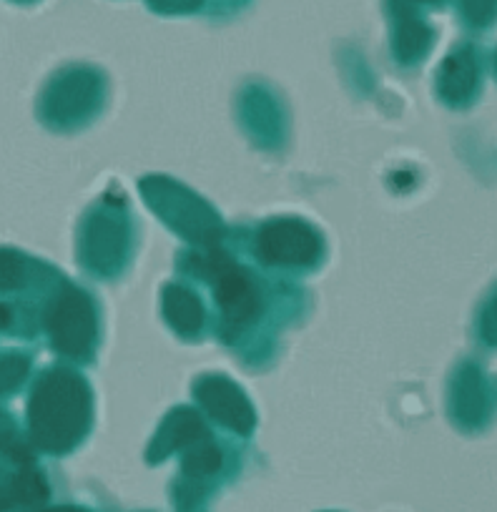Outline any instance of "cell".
<instances>
[{
  "mask_svg": "<svg viewBox=\"0 0 497 512\" xmlns=\"http://www.w3.org/2000/svg\"><path fill=\"white\" fill-rule=\"evenodd\" d=\"M91 415V395L78 374L56 372L33 392V435L46 450H68L83 437Z\"/></svg>",
  "mask_w": 497,
  "mask_h": 512,
  "instance_id": "6da1fadb",
  "label": "cell"
},
{
  "mask_svg": "<svg viewBox=\"0 0 497 512\" xmlns=\"http://www.w3.org/2000/svg\"><path fill=\"white\" fill-rule=\"evenodd\" d=\"M324 244L319 231L299 219H272L259 231V254L279 267H312L319 262Z\"/></svg>",
  "mask_w": 497,
  "mask_h": 512,
  "instance_id": "7a4b0ae2",
  "label": "cell"
},
{
  "mask_svg": "<svg viewBox=\"0 0 497 512\" xmlns=\"http://www.w3.org/2000/svg\"><path fill=\"white\" fill-rule=\"evenodd\" d=\"M53 342L58 349L73 357H86L91 354L96 342V312L88 294L71 289L63 294L56 304V312L51 317Z\"/></svg>",
  "mask_w": 497,
  "mask_h": 512,
  "instance_id": "3957f363",
  "label": "cell"
},
{
  "mask_svg": "<svg viewBox=\"0 0 497 512\" xmlns=\"http://www.w3.org/2000/svg\"><path fill=\"white\" fill-rule=\"evenodd\" d=\"M194 392L199 397L201 405L206 407L214 420H219L221 425L231 427V430L241 432V435H249L254 427V412L252 405L246 402L244 392L231 384L224 377H204L194 384Z\"/></svg>",
  "mask_w": 497,
  "mask_h": 512,
  "instance_id": "277c9868",
  "label": "cell"
},
{
  "mask_svg": "<svg viewBox=\"0 0 497 512\" xmlns=\"http://www.w3.org/2000/svg\"><path fill=\"white\" fill-rule=\"evenodd\" d=\"M91 251L83 259H91V267L103 272V262H106L108 254V272L116 269V259H121L123 249H126V241H129V229H126V221L121 219L118 211H106V214H98L96 221L91 226Z\"/></svg>",
  "mask_w": 497,
  "mask_h": 512,
  "instance_id": "5b68a950",
  "label": "cell"
},
{
  "mask_svg": "<svg viewBox=\"0 0 497 512\" xmlns=\"http://www.w3.org/2000/svg\"><path fill=\"white\" fill-rule=\"evenodd\" d=\"M164 314L171 327L184 334V337L199 334L201 322H204V309H201L199 299L186 292V289L174 287V284L164 289Z\"/></svg>",
  "mask_w": 497,
  "mask_h": 512,
  "instance_id": "8992f818",
  "label": "cell"
},
{
  "mask_svg": "<svg viewBox=\"0 0 497 512\" xmlns=\"http://www.w3.org/2000/svg\"><path fill=\"white\" fill-rule=\"evenodd\" d=\"M51 512H83V510H76V507H61V510H51Z\"/></svg>",
  "mask_w": 497,
  "mask_h": 512,
  "instance_id": "52a82bcc",
  "label": "cell"
}]
</instances>
